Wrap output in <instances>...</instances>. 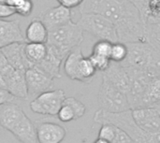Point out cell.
<instances>
[{"mask_svg":"<svg viewBox=\"0 0 160 143\" xmlns=\"http://www.w3.org/2000/svg\"><path fill=\"white\" fill-rule=\"evenodd\" d=\"M128 1L136 7V8L139 10L140 14L142 13V11L144 10L145 6L148 2V0H128Z\"/></svg>","mask_w":160,"mask_h":143,"instance_id":"d590c367","label":"cell"},{"mask_svg":"<svg viewBox=\"0 0 160 143\" xmlns=\"http://www.w3.org/2000/svg\"><path fill=\"white\" fill-rule=\"evenodd\" d=\"M160 104V75L152 79L143 95L141 107H156Z\"/></svg>","mask_w":160,"mask_h":143,"instance_id":"ffe728a7","label":"cell"},{"mask_svg":"<svg viewBox=\"0 0 160 143\" xmlns=\"http://www.w3.org/2000/svg\"><path fill=\"white\" fill-rule=\"evenodd\" d=\"M98 101L99 109L108 112H122L131 110L128 95L104 79L99 87Z\"/></svg>","mask_w":160,"mask_h":143,"instance_id":"8992f818","label":"cell"},{"mask_svg":"<svg viewBox=\"0 0 160 143\" xmlns=\"http://www.w3.org/2000/svg\"><path fill=\"white\" fill-rule=\"evenodd\" d=\"M64 103L72 108V110L74 111V113H75L76 120L82 118L85 114V111H86L85 105L82 102H81L80 100H78L77 98H75L73 96L66 97L64 100Z\"/></svg>","mask_w":160,"mask_h":143,"instance_id":"484cf974","label":"cell"},{"mask_svg":"<svg viewBox=\"0 0 160 143\" xmlns=\"http://www.w3.org/2000/svg\"><path fill=\"white\" fill-rule=\"evenodd\" d=\"M149 40L157 46H160V21L157 23L146 25Z\"/></svg>","mask_w":160,"mask_h":143,"instance_id":"f1b7e54d","label":"cell"},{"mask_svg":"<svg viewBox=\"0 0 160 143\" xmlns=\"http://www.w3.org/2000/svg\"><path fill=\"white\" fill-rule=\"evenodd\" d=\"M66 97V94L62 89L46 91L30 102V110L34 113L40 115L56 116Z\"/></svg>","mask_w":160,"mask_h":143,"instance_id":"52a82bcc","label":"cell"},{"mask_svg":"<svg viewBox=\"0 0 160 143\" xmlns=\"http://www.w3.org/2000/svg\"><path fill=\"white\" fill-rule=\"evenodd\" d=\"M64 71L70 80L82 83H90L97 73L89 57L83 55L81 46L74 48L66 57Z\"/></svg>","mask_w":160,"mask_h":143,"instance_id":"277c9868","label":"cell"},{"mask_svg":"<svg viewBox=\"0 0 160 143\" xmlns=\"http://www.w3.org/2000/svg\"><path fill=\"white\" fill-rule=\"evenodd\" d=\"M15 99H16V97L13 95H11L7 89H5V88L0 89V106L7 104V103L14 102Z\"/></svg>","mask_w":160,"mask_h":143,"instance_id":"836d02e7","label":"cell"},{"mask_svg":"<svg viewBox=\"0 0 160 143\" xmlns=\"http://www.w3.org/2000/svg\"><path fill=\"white\" fill-rule=\"evenodd\" d=\"M88 57H89L91 63L93 64L95 69L101 73L104 72L106 69H108V67H110V65L112 63V61L109 57L95 54V53H91Z\"/></svg>","mask_w":160,"mask_h":143,"instance_id":"d4e9b609","label":"cell"},{"mask_svg":"<svg viewBox=\"0 0 160 143\" xmlns=\"http://www.w3.org/2000/svg\"><path fill=\"white\" fill-rule=\"evenodd\" d=\"M7 0H0V3H6Z\"/></svg>","mask_w":160,"mask_h":143,"instance_id":"60d3db41","label":"cell"},{"mask_svg":"<svg viewBox=\"0 0 160 143\" xmlns=\"http://www.w3.org/2000/svg\"><path fill=\"white\" fill-rule=\"evenodd\" d=\"M2 80L5 84V89H7L16 98H28L25 73L12 68L7 75H5V77L2 78Z\"/></svg>","mask_w":160,"mask_h":143,"instance_id":"2e32d148","label":"cell"},{"mask_svg":"<svg viewBox=\"0 0 160 143\" xmlns=\"http://www.w3.org/2000/svg\"><path fill=\"white\" fill-rule=\"evenodd\" d=\"M128 52V49L127 43H124L121 41L114 42L112 43L110 59L112 62H114V63H122L127 58Z\"/></svg>","mask_w":160,"mask_h":143,"instance_id":"603a6c76","label":"cell"},{"mask_svg":"<svg viewBox=\"0 0 160 143\" xmlns=\"http://www.w3.org/2000/svg\"><path fill=\"white\" fill-rule=\"evenodd\" d=\"M116 133H117V127L114 125L105 123L100 125V129L98 131V138L108 141L109 142L112 143L116 137Z\"/></svg>","mask_w":160,"mask_h":143,"instance_id":"cb8c5ba5","label":"cell"},{"mask_svg":"<svg viewBox=\"0 0 160 143\" xmlns=\"http://www.w3.org/2000/svg\"><path fill=\"white\" fill-rule=\"evenodd\" d=\"M49 30L44 22L39 19H34L28 24L25 30V40L26 42L34 43H46L48 40Z\"/></svg>","mask_w":160,"mask_h":143,"instance_id":"d6986e66","label":"cell"},{"mask_svg":"<svg viewBox=\"0 0 160 143\" xmlns=\"http://www.w3.org/2000/svg\"><path fill=\"white\" fill-rule=\"evenodd\" d=\"M71 17V8H68L62 5H58L56 7L45 9L43 12L40 13L38 18L44 22L49 30L72 22Z\"/></svg>","mask_w":160,"mask_h":143,"instance_id":"5bb4252c","label":"cell"},{"mask_svg":"<svg viewBox=\"0 0 160 143\" xmlns=\"http://www.w3.org/2000/svg\"><path fill=\"white\" fill-rule=\"evenodd\" d=\"M56 116L59 119V121H61L62 123H69V122L76 120L74 111L72 110V108L70 106H68L65 103H63V105L60 108Z\"/></svg>","mask_w":160,"mask_h":143,"instance_id":"83f0119b","label":"cell"},{"mask_svg":"<svg viewBox=\"0 0 160 143\" xmlns=\"http://www.w3.org/2000/svg\"><path fill=\"white\" fill-rule=\"evenodd\" d=\"M16 42H26L19 22L0 19V49Z\"/></svg>","mask_w":160,"mask_h":143,"instance_id":"e0dca14e","label":"cell"},{"mask_svg":"<svg viewBox=\"0 0 160 143\" xmlns=\"http://www.w3.org/2000/svg\"><path fill=\"white\" fill-rule=\"evenodd\" d=\"M66 58L53 47L47 44V54L34 67L41 70L53 79L61 78V66Z\"/></svg>","mask_w":160,"mask_h":143,"instance_id":"4fadbf2b","label":"cell"},{"mask_svg":"<svg viewBox=\"0 0 160 143\" xmlns=\"http://www.w3.org/2000/svg\"><path fill=\"white\" fill-rule=\"evenodd\" d=\"M34 9V3L32 0H23L20 6L15 8L16 14L25 18L32 14Z\"/></svg>","mask_w":160,"mask_h":143,"instance_id":"f546056e","label":"cell"},{"mask_svg":"<svg viewBox=\"0 0 160 143\" xmlns=\"http://www.w3.org/2000/svg\"><path fill=\"white\" fill-rule=\"evenodd\" d=\"M24 111L14 102L7 103L0 106V126L8 130L17 121L23 116Z\"/></svg>","mask_w":160,"mask_h":143,"instance_id":"ac0fdd59","label":"cell"},{"mask_svg":"<svg viewBox=\"0 0 160 143\" xmlns=\"http://www.w3.org/2000/svg\"><path fill=\"white\" fill-rule=\"evenodd\" d=\"M93 143H111V142H109L108 141H105V140H102V139H97Z\"/></svg>","mask_w":160,"mask_h":143,"instance_id":"74e56055","label":"cell"},{"mask_svg":"<svg viewBox=\"0 0 160 143\" xmlns=\"http://www.w3.org/2000/svg\"><path fill=\"white\" fill-rule=\"evenodd\" d=\"M53 78L36 67L27 69L25 71V81L28 97L38 96L46 91L52 90L53 87Z\"/></svg>","mask_w":160,"mask_h":143,"instance_id":"ba28073f","label":"cell"},{"mask_svg":"<svg viewBox=\"0 0 160 143\" xmlns=\"http://www.w3.org/2000/svg\"><path fill=\"white\" fill-rule=\"evenodd\" d=\"M135 143H160V130L155 132H146L143 130Z\"/></svg>","mask_w":160,"mask_h":143,"instance_id":"4dcf8cb0","label":"cell"},{"mask_svg":"<svg viewBox=\"0 0 160 143\" xmlns=\"http://www.w3.org/2000/svg\"><path fill=\"white\" fill-rule=\"evenodd\" d=\"M25 42H16L3 47L1 52L7 58L8 62L16 69L25 73V71L32 67V65L27 60L24 54Z\"/></svg>","mask_w":160,"mask_h":143,"instance_id":"8fae6325","label":"cell"},{"mask_svg":"<svg viewBox=\"0 0 160 143\" xmlns=\"http://www.w3.org/2000/svg\"><path fill=\"white\" fill-rule=\"evenodd\" d=\"M59 5L65 6L68 8H74L77 7H80L83 0H57Z\"/></svg>","mask_w":160,"mask_h":143,"instance_id":"e575fe53","label":"cell"},{"mask_svg":"<svg viewBox=\"0 0 160 143\" xmlns=\"http://www.w3.org/2000/svg\"><path fill=\"white\" fill-rule=\"evenodd\" d=\"M102 74V79L108 81L113 86L128 95L130 86V78L127 68L121 63L112 62L108 69Z\"/></svg>","mask_w":160,"mask_h":143,"instance_id":"7c38bea8","label":"cell"},{"mask_svg":"<svg viewBox=\"0 0 160 143\" xmlns=\"http://www.w3.org/2000/svg\"><path fill=\"white\" fill-rule=\"evenodd\" d=\"M79 7L81 13H98L112 21L121 42L149 41L139 10L128 0H83Z\"/></svg>","mask_w":160,"mask_h":143,"instance_id":"6da1fadb","label":"cell"},{"mask_svg":"<svg viewBox=\"0 0 160 143\" xmlns=\"http://www.w3.org/2000/svg\"><path fill=\"white\" fill-rule=\"evenodd\" d=\"M35 125L38 143H61L67 136V129L59 124L38 121Z\"/></svg>","mask_w":160,"mask_h":143,"instance_id":"30bf717a","label":"cell"},{"mask_svg":"<svg viewBox=\"0 0 160 143\" xmlns=\"http://www.w3.org/2000/svg\"><path fill=\"white\" fill-rule=\"evenodd\" d=\"M14 14H16V12L12 7H10L7 3H0V19L8 18Z\"/></svg>","mask_w":160,"mask_h":143,"instance_id":"d6a6232c","label":"cell"},{"mask_svg":"<svg viewBox=\"0 0 160 143\" xmlns=\"http://www.w3.org/2000/svg\"><path fill=\"white\" fill-rule=\"evenodd\" d=\"M112 143H135L134 141L130 138L129 135H128L125 131L121 130L117 127V133L116 137Z\"/></svg>","mask_w":160,"mask_h":143,"instance_id":"1f68e13d","label":"cell"},{"mask_svg":"<svg viewBox=\"0 0 160 143\" xmlns=\"http://www.w3.org/2000/svg\"><path fill=\"white\" fill-rule=\"evenodd\" d=\"M156 108H157V109L158 110V111H159V113H160V104H159V105H158V106H156Z\"/></svg>","mask_w":160,"mask_h":143,"instance_id":"ab89813d","label":"cell"},{"mask_svg":"<svg viewBox=\"0 0 160 143\" xmlns=\"http://www.w3.org/2000/svg\"><path fill=\"white\" fill-rule=\"evenodd\" d=\"M141 17L145 25L158 22L160 21V0H148Z\"/></svg>","mask_w":160,"mask_h":143,"instance_id":"7402d4cb","label":"cell"},{"mask_svg":"<svg viewBox=\"0 0 160 143\" xmlns=\"http://www.w3.org/2000/svg\"><path fill=\"white\" fill-rule=\"evenodd\" d=\"M1 88H5V84H4V81H3L1 76H0V89H1Z\"/></svg>","mask_w":160,"mask_h":143,"instance_id":"f35d334b","label":"cell"},{"mask_svg":"<svg viewBox=\"0 0 160 143\" xmlns=\"http://www.w3.org/2000/svg\"><path fill=\"white\" fill-rule=\"evenodd\" d=\"M83 41V30L77 23L70 22L67 24L49 29L46 44L56 49L65 58Z\"/></svg>","mask_w":160,"mask_h":143,"instance_id":"3957f363","label":"cell"},{"mask_svg":"<svg viewBox=\"0 0 160 143\" xmlns=\"http://www.w3.org/2000/svg\"><path fill=\"white\" fill-rule=\"evenodd\" d=\"M24 54L27 60L34 67L37 64L43 60L47 54V44L46 43H34L25 42L24 44Z\"/></svg>","mask_w":160,"mask_h":143,"instance_id":"44dd1931","label":"cell"},{"mask_svg":"<svg viewBox=\"0 0 160 143\" xmlns=\"http://www.w3.org/2000/svg\"><path fill=\"white\" fill-rule=\"evenodd\" d=\"M16 140L22 143H38L36 125L26 114L17 121L8 130Z\"/></svg>","mask_w":160,"mask_h":143,"instance_id":"9a60e30c","label":"cell"},{"mask_svg":"<svg viewBox=\"0 0 160 143\" xmlns=\"http://www.w3.org/2000/svg\"><path fill=\"white\" fill-rule=\"evenodd\" d=\"M112 48V42H111L109 40L100 39L98 42H96L95 45L93 46L92 53L102 55V56H106V57L110 58Z\"/></svg>","mask_w":160,"mask_h":143,"instance_id":"4316f807","label":"cell"},{"mask_svg":"<svg viewBox=\"0 0 160 143\" xmlns=\"http://www.w3.org/2000/svg\"><path fill=\"white\" fill-rule=\"evenodd\" d=\"M137 126L146 132L160 130V113L156 107H140L131 110Z\"/></svg>","mask_w":160,"mask_h":143,"instance_id":"9c48e42d","label":"cell"},{"mask_svg":"<svg viewBox=\"0 0 160 143\" xmlns=\"http://www.w3.org/2000/svg\"><path fill=\"white\" fill-rule=\"evenodd\" d=\"M77 23L86 32L98 40H109L112 43L119 41L116 27L108 18L98 13H81Z\"/></svg>","mask_w":160,"mask_h":143,"instance_id":"5b68a950","label":"cell"},{"mask_svg":"<svg viewBox=\"0 0 160 143\" xmlns=\"http://www.w3.org/2000/svg\"><path fill=\"white\" fill-rule=\"evenodd\" d=\"M23 0H7V4L8 5H9L10 7H12L14 9L18 7V6H20L21 4H22V2Z\"/></svg>","mask_w":160,"mask_h":143,"instance_id":"8d00e7d4","label":"cell"},{"mask_svg":"<svg viewBox=\"0 0 160 143\" xmlns=\"http://www.w3.org/2000/svg\"><path fill=\"white\" fill-rule=\"evenodd\" d=\"M128 52L121 64L125 67L146 70L154 76L160 75V50L151 41L127 43Z\"/></svg>","mask_w":160,"mask_h":143,"instance_id":"7a4b0ae2","label":"cell"}]
</instances>
